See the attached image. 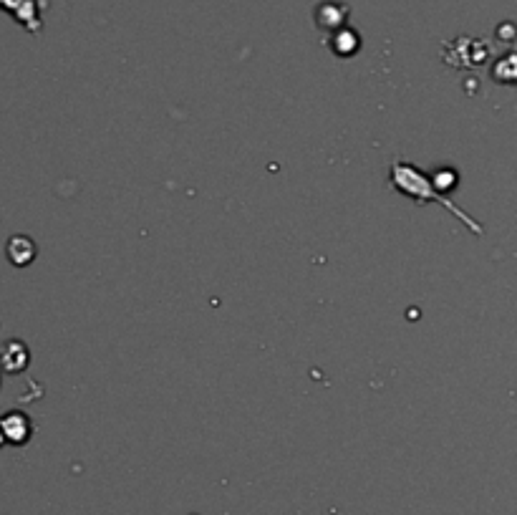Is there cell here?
<instances>
[{"mask_svg": "<svg viewBox=\"0 0 517 515\" xmlns=\"http://www.w3.org/2000/svg\"><path fill=\"white\" fill-rule=\"evenodd\" d=\"M391 182H394V187L399 192H407V195H412L414 200H434V202H442L444 208L452 210L454 215H457L459 220H465L467 225H470L475 233H482L480 225L472 223L470 218H467V213H462L459 208H454L452 202L444 197V192H439L437 187L429 185V177L422 175V172H417L414 167L409 165H394V170H391Z\"/></svg>", "mask_w": 517, "mask_h": 515, "instance_id": "obj_1", "label": "cell"}, {"mask_svg": "<svg viewBox=\"0 0 517 515\" xmlns=\"http://www.w3.org/2000/svg\"><path fill=\"white\" fill-rule=\"evenodd\" d=\"M0 430H3L6 440L13 442V445H21V442H26L28 435H31V425H28V420L23 415H16V412L3 417Z\"/></svg>", "mask_w": 517, "mask_h": 515, "instance_id": "obj_2", "label": "cell"}, {"mask_svg": "<svg viewBox=\"0 0 517 515\" xmlns=\"http://www.w3.org/2000/svg\"><path fill=\"white\" fill-rule=\"evenodd\" d=\"M0 8H3V11H11L13 16H16L23 26L31 28V31H36L38 28L36 13H33L31 8V0H0Z\"/></svg>", "mask_w": 517, "mask_h": 515, "instance_id": "obj_3", "label": "cell"}]
</instances>
